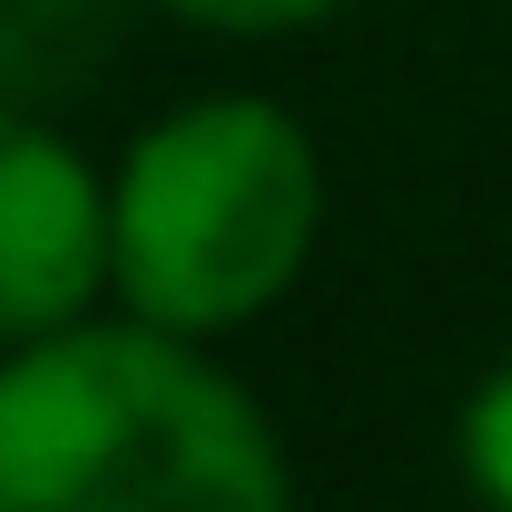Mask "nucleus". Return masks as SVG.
<instances>
[{
	"instance_id": "nucleus-1",
	"label": "nucleus",
	"mask_w": 512,
	"mask_h": 512,
	"mask_svg": "<svg viewBox=\"0 0 512 512\" xmlns=\"http://www.w3.org/2000/svg\"><path fill=\"white\" fill-rule=\"evenodd\" d=\"M189 345L168 324L0 345V512H293L272 418Z\"/></svg>"
},
{
	"instance_id": "nucleus-2",
	"label": "nucleus",
	"mask_w": 512,
	"mask_h": 512,
	"mask_svg": "<svg viewBox=\"0 0 512 512\" xmlns=\"http://www.w3.org/2000/svg\"><path fill=\"white\" fill-rule=\"evenodd\" d=\"M324 230V168L293 115L209 95L136 136L115 178V293L136 324L230 335L272 314Z\"/></svg>"
},
{
	"instance_id": "nucleus-3",
	"label": "nucleus",
	"mask_w": 512,
	"mask_h": 512,
	"mask_svg": "<svg viewBox=\"0 0 512 512\" xmlns=\"http://www.w3.org/2000/svg\"><path fill=\"white\" fill-rule=\"evenodd\" d=\"M115 283V189L42 126V105L0 95V345L84 324Z\"/></svg>"
},
{
	"instance_id": "nucleus-4",
	"label": "nucleus",
	"mask_w": 512,
	"mask_h": 512,
	"mask_svg": "<svg viewBox=\"0 0 512 512\" xmlns=\"http://www.w3.org/2000/svg\"><path fill=\"white\" fill-rule=\"evenodd\" d=\"M115 11H126V0H0V95L42 105L53 84H74L84 63H105Z\"/></svg>"
},
{
	"instance_id": "nucleus-5",
	"label": "nucleus",
	"mask_w": 512,
	"mask_h": 512,
	"mask_svg": "<svg viewBox=\"0 0 512 512\" xmlns=\"http://www.w3.org/2000/svg\"><path fill=\"white\" fill-rule=\"evenodd\" d=\"M460 471H471V492L492 512H512V366L471 398V418H460Z\"/></svg>"
},
{
	"instance_id": "nucleus-6",
	"label": "nucleus",
	"mask_w": 512,
	"mask_h": 512,
	"mask_svg": "<svg viewBox=\"0 0 512 512\" xmlns=\"http://www.w3.org/2000/svg\"><path fill=\"white\" fill-rule=\"evenodd\" d=\"M178 21H209V32H304V21L345 11V0H157Z\"/></svg>"
}]
</instances>
